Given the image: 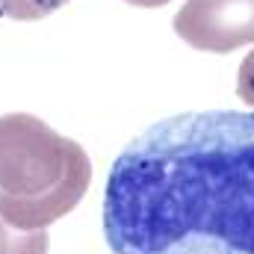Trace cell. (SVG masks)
<instances>
[{
    "label": "cell",
    "instance_id": "cell-1",
    "mask_svg": "<svg viewBox=\"0 0 254 254\" xmlns=\"http://www.w3.org/2000/svg\"><path fill=\"white\" fill-rule=\"evenodd\" d=\"M113 254H254V113H181L142 130L104 190Z\"/></svg>",
    "mask_w": 254,
    "mask_h": 254
},
{
    "label": "cell",
    "instance_id": "cell-2",
    "mask_svg": "<svg viewBox=\"0 0 254 254\" xmlns=\"http://www.w3.org/2000/svg\"><path fill=\"white\" fill-rule=\"evenodd\" d=\"M92 184V163L74 139L30 113L0 116V216L15 228H48L68 216Z\"/></svg>",
    "mask_w": 254,
    "mask_h": 254
},
{
    "label": "cell",
    "instance_id": "cell-3",
    "mask_svg": "<svg viewBox=\"0 0 254 254\" xmlns=\"http://www.w3.org/2000/svg\"><path fill=\"white\" fill-rule=\"evenodd\" d=\"M175 33L195 51L231 54L254 42V0H187Z\"/></svg>",
    "mask_w": 254,
    "mask_h": 254
},
{
    "label": "cell",
    "instance_id": "cell-4",
    "mask_svg": "<svg viewBox=\"0 0 254 254\" xmlns=\"http://www.w3.org/2000/svg\"><path fill=\"white\" fill-rule=\"evenodd\" d=\"M48 246H51L48 228L24 231L0 216V254H48Z\"/></svg>",
    "mask_w": 254,
    "mask_h": 254
},
{
    "label": "cell",
    "instance_id": "cell-5",
    "mask_svg": "<svg viewBox=\"0 0 254 254\" xmlns=\"http://www.w3.org/2000/svg\"><path fill=\"white\" fill-rule=\"evenodd\" d=\"M68 0H0V18L12 21H39L63 9Z\"/></svg>",
    "mask_w": 254,
    "mask_h": 254
},
{
    "label": "cell",
    "instance_id": "cell-6",
    "mask_svg": "<svg viewBox=\"0 0 254 254\" xmlns=\"http://www.w3.org/2000/svg\"><path fill=\"white\" fill-rule=\"evenodd\" d=\"M237 98L254 107V51L246 54V60L240 63V74H237Z\"/></svg>",
    "mask_w": 254,
    "mask_h": 254
},
{
    "label": "cell",
    "instance_id": "cell-7",
    "mask_svg": "<svg viewBox=\"0 0 254 254\" xmlns=\"http://www.w3.org/2000/svg\"><path fill=\"white\" fill-rule=\"evenodd\" d=\"M130 6H139V9H157V6H166V3H172V0H125Z\"/></svg>",
    "mask_w": 254,
    "mask_h": 254
}]
</instances>
